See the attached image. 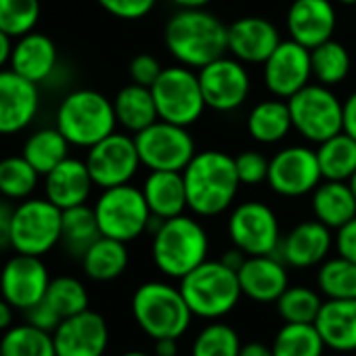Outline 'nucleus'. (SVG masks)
Wrapping results in <instances>:
<instances>
[{"label": "nucleus", "mask_w": 356, "mask_h": 356, "mask_svg": "<svg viewBox=\"0 0 356 356\" xmlns=\"http://www.w3.org/2000/svg\"><path fill=\"white\" fill-rule=\"evenodd\" d=\"M163 42L181 65L202 70L229 53V26L206 9H181L165 24Z\"/></svg>", "instance_id": "nucleus-1"}, {"label": "nucleus", "mask_w": 356, "mask_h": 356, "mask_svg": "<svg viewBox=\"0 0 356 356\" xmlns=\"http://www.w3.org/2000/svg\"><path fill=\"white\" fill-rule=\"evenodd\" d=\"M183 176L189 210L204 218L227 212L233 206L241 185L235 157L216 149L195 153L183 170Z\"/></svg>", "instance_id": "nucleus-2"}, {"label": "nucleus", "mask_w": 356, "mask_h": 356, "mask_svg": "<svg viewBox=\"0 0 356 356\" xmlns=\"http://www.w3.org/2000/svg\"><path fill=\"white\" fill-rule=\"evenodd\" d=\"M210 239L204 225L187 214L161 220L153 231L151 256L161 275L181 281L208 260Z\"/></svg>", "instance_id": "nucleus-3"}, {"label": "nucleus", "mask_w": 356, "mask_h": 356, "mask_svg": "<svg viewBox=\"0 0 356 356\" xmlns=\"http://www.w3.org/2000/svg\"><path fill=\"white\" fill-rule=\"evenodd\" d=\"M132 316L138 329L151 337H183L195 318L181 287L165 281H147L132 293Z\"/></svg>", "instance_id": "nucleus-4"}, {"label": "nucleus", "mask_w": 356, "mask_h": 356, "mask_svg": "<svg viewBox=\"0 0 356 356\" xmlns=\"http://www.w3.org/2000/svg\"><path fill=\"white\" fill-rule=\"evenodd\" d=\"M195 318L220 321L231 314L243 298L237 270L222 260H206L178 283Z\"/></svg>", "instance_id": "nucleus-5"}, {"label": "nucleus", "mask_w": 356, "mask_h": 356, "mask_svg": "<svg viewBox=\"0 0 356 356\" xmlns=\"http://www.w3.org/2000/svg\"><path fill=\"white\" fill-rule=\"evenodd\" d=\"M55 126L70 140V145L90 149L115 132L118 120L113 101L97 90L78 88L61 101Z\"/></svg>", "instance_id": "nucleus-6"}, {"label": "nucleus", "mask_w": 356, "mask_h": 356, "mask_svg": "<svg viewBox=\"0 0 356 356\" xmlns=\"http://www.w3.org/2000/svg\"><path fill=\"white\" fill-rule=\"evenodd\" d=\"M95 216L103 237L124 243H130L147 233L153 218L143 189H136L130 183L103 189L95 204Z\"/></svg>", "instance_id": "nucleus-7"}, {"label": "nucleus", "mask_w": 356, "mask_h": 356, "mask_svg": "<svg viewBox=\"0 0 356 356\" xmlns=\"http://www.w3.org/2000/svg\"><path fill=\"white\" fill-rule=\"evenodd\" d=\"M63 210L47 197H28L13 210L11 248L17 254L44 256L61 243Z\"/></svg>", "instance_id": "nucleus-8"}, {"label": "nucleus", "mask_w": 356, "mask_h": 356, "mask_svg": "<svg viewBox=\"0 0 356 356\" xmlns=\"http://www.w3.org/2000/svg\"><path fill=\"white\" fill-rule=\"evenodd\" d=\"M159 120L191 126L206 111V99L200 86V76L187 65L163 67L157 82L151 86Z\"/></svg>", "instance_id": "nucleus-9"}, {"label": "nucleus", "mask_w": 356, "mask_h": 356, "mask_svg": "<svg viewBox=\"0 0 356 356\" xmlns=\"http://www.w3.org/2000/svg\"><path fill=\"white\" fill-rule=\"evenodd\" d=\"M293 128L310 143H323L343 130V103L325 84H308L287 99Z\"/></svg>", "instance_id": "nucleus-10"}, {"label": "nucleus", "mask_w": 356, "mask_h": 356, "mask_svg": "<svg viewBox=\"0 0 356 356\" xmlns=\"http://www.w3.org/2000/svg\"><path fill=\"white\" fill-rule=\"evenodd\" d=\"M134 143L140 163L151 172L153 170L183 172L197 153L195 140L187 130V126L170 124L163 120H157L149 128L136 132Z\"/></svg>", "instance_id": "nucleus-11"}, {"label": "nucleus", "mask_w": 356, "mask_h": 356, "mask_svg": "<svg viewBox=\"0 0 356 356\" xmlns=\"http://www.w3.org/2000/svg\"><path fill=\"white\" fill-rule=\"evenodd\" d=\"M229 239L248 256L277 254L281 245V227L277 214L262 202L239 204L229 216Z\"/></svg>", "instance_id": "nucleus-12"}, {"label": "nucleus", "mask_w": 356, "mask_h": 356, "mask_svg": "<svg viewBox=\"0 0 356 356\" xmlns=\"http://www.w3.org/2000/svg\"><path fill=\"white\" fill-rule=\"evenodd\" d=\"M84 161L90 170L95 187L99 189L128 185L143 165L134 136L124 132H113L92 145Z\"/></svg>", "instance_id": "nucleus-13"}, {"label": "nucleus", "mask_w": 356, "mask_h": 356, "mask_svg": "<svg viewBox=\"0 0 356 356\" xmlns=\"http://www.w3.org/2000/svg\"><path fill=\"white\" fill-rule=\"evenodd\" d=\"M323 181L316 151L291 145L277 151L268 163L266 183L281 197H302L312 193Z\"/></svg>", "instance_id": "nucleus-14"}, {"label": "nucleus", "mask_w": 356, "mask_h": 356, "mask_svg": "<svg viewBox=\"0 0 356 356\" xmlns=\"http://www.w3.org/2000/svg\"><path fill=\"white\" fill-rule=\"evenodd\" d=\"M197 76L206 105L214 111H235L245 103L250 95V74L245 65L235 57L225 55L204 65Z\"/></svg>", "instance_id": "nucleus-15"}, {"label": "nucleus", "mask_w": 356, "mask_h": 356, "mask_svg": "<svg viewBox=\"0 0 356 356\" xmlns=\"http://www.w3.org/2000/svg\"><path fill=\"white\" fill-rule=\"evenodd\" d=\"M51 277L40 256L17 254L9 258L0 270V296L15 310H28L44 300Z\"/></svg>", "instance_id": "nucleus-16"}, {"label": "nucleus", "mask_w": 356, "mask_h": 356, "mask_svg": "<svg viewBox=\"0 0 356 356\" xmlns=\"http://www.w3.org/2000/svg\"><path fill=\"white\" fill-rule=\"evenodd\" d=\"M264 86L273 97L289 99L304 86H308L312 78L310 49L302 47L296 40H281L275 53L262 63Z\"/></svg>", "instance_id": "nucleus-17"}, {"label": "nucleus", "mask_w": 356, "mask_h": 356, "mask_svg": "<svg viewBox=\"0 0 356 356\" xmlns=\"http://www.w3.org/2000/svg\"><path fill=\"white\" fill-rule=\"evenodd\" d=\"M40 107L36 82L19 76L11 67L0 70V136L26 130Z\"/></svg>", "instance_id": "nucleus-18"}, {"label": "nucleus", "mask_w": 356, "mask_h": 356, "mask_svg": "<svg viewBox=\"0 0 356 356\" xmlns=\"http://www.w3.org/2000/svg\"><path fill=\"white\" fill-rule=\"evenodd\" d=\"M53 339L57 356H103L109 346V327L103 314L88 308L63 318Z\"/></svg>", "instance_id": "nucleus-19"}, {"label": "nucleus", "mask_w": 356, "mask_h": 356, "mask_svg": "<svg viewBox=\"0 0 356 356\" xmlns=\"http://www.w3.org/2000/svg\"><path fill=\"white\" fill-rule=\"evenodd\" d=\"M333 248L331 229L321 220H306L296 225L279 245L277 256L291 268L321 266Z\"/></svg>", "instance_id": "nucleus-20"}, {"label": "nucleus", "mask_w": 356, "mask_h": 356, "mask_svg": "<svg viewBox=\"0 0 356 356\" xmlns=\"http://www.w3.org/2000/svg\"><path fill=\"white\" fill-rule=\"evenodd\" d=\"M237 277L243 296L258 304H275L289 287L287 264L277 254L248 256Z\"/></svg>", "instance_id": "nucleus-21"}, {"label": "nucleus", "mask_w": 356, "mask_h": 356, "mask_svg": "<svg viewBox=\"0 0 356 356\" xmlns=\"http://www.w3.org/2000/svg\"><path fill=\"white\" fill-rule=\"evenodd\" d=\"M337 26L331 0H293L287 9V32L291 40L314 49L333 38Z\"/></svg>", "instance_id": "nucleus-22"}, {"label": "nucleus", "mask_w": 356, "mask_h": 356, "mask_svg": "<svg viewBox=\"0 0 356 356\" xmlns=\"http://www.w3.org/2000/svg\"><path fill=\"white\" fill-rule=\"evenodd\" d=\"M44 178V197L61 210H70L88 202L95 181L84 159L67 157Z\"/></svg>", "instance_id": "nucleus-23"}, {"label": "nucleus", "mask_w": 356, "mask_h": 356, "mask_svg": "<svg viewBox=\"0 0 356 356\" xmlns=\"http://www.w3.org/2000/svg\"><path fill=\"white\" fill-rule=\"evenodd\" d=\"M279 44V30L264 17H241L229 26V53L241 63L262 65Z\"/></svg>", "instance_id": "nucleus-24"}, {"label": "nucleus", "mask_w": 356, "mask_h": 356, "mask_svg": "<svg viewBox=\"0 0 356 356\" xmlns=\"http://www.w3.org/2000/svg\"><path fill=\"white\" fill-rule=\"evenodd\" d=\"M59 61L57 44L40 32H30L13 42L11 63L9 67L30 82L42 84L47 82Z\"/></svg>", "instance_id": "nucleus-25"}, {"label": "nucleus", "mask_w": 356, "mask_h": 356, "mask_svg": "<svg viewBox=\"0 0 356 356\" xmlns=\"http://www.w3.org/2000/svg\"><path fill=\"white\" fill-rule=\"evenodd\" d=\"M314 327L327 350L356 354V300H325Z\"/></svg>", "instance_id": "nucleus-26"}, {"label": "nucleus", "mask_w": 356, "mask_h": 356, "mask_svg": "<svg viewBox=\"0 0 356 356\" xmlns=\"http://www.w3.org/2000/svg\"><path fill=\"white\" fill-rule=\"evenodd\" d=\"M143 195L147 200L151 214L161 220L181 216L189 208L183 172H172V170L149 172L143 185Z\"/></svg>", "instance_id": "nucleus-27"}, {"label": "nucleus", "mask_w": 356, "mask_h": 356, "mask_svg": "<svg viewBox=\"0 0 356 356\" xmlns=\"http://www.w3.org/2000/svg\"><path fill=\"white\" fill-rule=\"evenodd\" d=\"M312 214L331 231L356 216V195L346 181H321L312 191Z\"/></svg>", "instance_id": "nucleus-28"}, {"label": "nucleus", "mask_w": 356, "mask_h": 356, "mask_svg": "<svg viewBox=\"0 0 356 356\" xmlns=\"http://www.w3.org/2000/svg\"><path fill=\"white\" fill-rule=\"evenodd\" d=\"M113 111H115V120L118 124L136 134L145 128H149L151 124H155L159 120L157 113V105L153 99V92L149 86H140V84H128L124 86L115 99H113Z\"/></svg>", "instance_id": "nucleus-29"}, {"label": "nucleus", "mask_w": 356, "mask_h": 356, "mask_svg": "<svg viewBox=\"0 0 356 356\" xmlns=\"http://www.w3.org/2000/svg\"><path fill=\"white\" fill-rule=\"evenodd\" d=\"M80 260L88 279L97 283H109L124 275V270L128 268L130 256H128V248L124 241L101 235Z\"/></svg>", "instance_id": "nucleus-30"}, {"label": "nucleus", "mask_w": 356, "mask_h": 356, "mask_svg": "<svg viewBox=\"0 0 356 356\" xmlns=\"http://www.w3.org/2000/svg\"><path fill=\"white\" fill-rule=\"evenodd\" d=\"M293 128L289 105L285 99H266L260 101L248 115V132L256 143L275 145L281 143Z\"/></svg>", "instance_id": "nucleus-31"}, {"label": "nucleus", "mask_w": 356, "mask_h": 356, "mask_svg": "<svg viewBox=\"0 0 356 356\" xmlns=\"http://www.w3.org/2000/svg\"><path fill=\"white\" fill-rule=\"evenodd\" d=\"M70 140L61 134V130L55 128H40L34 130L24 147L22 155L38 170L40 176L49 174L53 168H57L63 159L70 157Z\"/></svg>", "instance_id": "nucleus-32"}, {"label": "nucleus", "mask_w": 356, "mask_h": 356, "mask_svg": "<svg viewBox=\"0 0 356 356\" xmlns=\"http://www.w3.org/2000/svg\"><path fill=\"white\" fill-rule=\"evenodd\" d=\"M323 181H350L356 172V138L343 130L323 143L316 149Z\"/></svg>", "instance_id": "nucleus-33"}, {"label": "nucleus", "mask_w": 356, "mask_h": 356, "mask_svg": "<svg viewBox=\"0 0 356 356\" xmlns=\"http://www.w3.org/2000/svg\"><path fill=\"white\" fill-rule=\"evenodd\" d=\"M99 237H101V229L95 216V208H88L86 204H82V206L63 210L61 243L74 258H82L86 250Z\"/></svg>", "instance_id": "nucleus-34"}, {"label": "nucleus", "mask_w": 356, "mask_h": 356, "mask_svg": "<svg viewBox=\"0 0 356 356\" xmlns=\"http://www.w3.org/2000/svg\"><path fill=\"white\" fill-rule=\"evenodd\" d=\"M270 348L273 356H323L327 350L314 323H283Z\"/></svg>", "instance_id": "nucleus-35"}, {"label": "nucleus", "mask_w": 356, "mask_h": 356, "mask_svg": "<svg viewBox=\"0 0 356 356\" xmlns=\"http://www.w3.org/2000/svg\"><path fill=\"white\" fill-rule=\"evenodd\" d=\"M38 181V170L24 155H9L0 159V197L9 202H24L34 195Z\"/></svg>", "instance_id": "nucleus-36"}, {"label": "nucleus", "mask_w": 356, "mask_h": 356, "mask_svg": "<svg viewBox=\"0 0 356 356\" xmlns=\"http://www.w3.org/2000/svg\"><path fill=\"white\" fill-rule=\"evenodd\" d=\"M316 287L325 300H356V262L339 254L327 258L318 266Z\"/></svg>", "instance_id": "nucleus-37"}, {"label": "nucleus", "mask_w": 356, "mask_h": 356, "mask_svg": "<svg viewBox=\"0 0 356 356\" xmlns=\"http://www.w3.org/2000/svg\"><path fill=\"white\" fill-rule=\"evenodd\" d=\"M0 356H57L53 333L30 323L11 327L0 339Z\"/></svg>", "instance_id": "nucleus-38"}, {"label": "nucleus", "mask_w": 356, "mask_h": 356, "mask_svg": "<svg viewBox=\"0 0 356 356\" xmlns=\"http://www.w3.org/2000/svg\"><path fill=\"white\" fill-rule=\"evenodd\" d=\"M310 63H312V76L318 80V84L335 86L348 78L352 59L348 49L331 38L310 49Z\"/></svg>", "instance_id": "nucleus-39"}, {"label": "nucleus", "mask_w": 356, "mask_h": 356, "mask_svg": "<svg viewBox=\"0 0 356 356\" xmlns=\"http://www.w3.org/2000/svg\"><path fill=\"white\" fill-rule=\"evenodd\" d=\"M325 298L318 289L306 285H289L275 302L283 323H314Z\"/></svg>", "instance_id": "nucleus-40"}, {"label": "nucleus", "mask_w": 356, "mask_h": 356, "mask_svg": "<svg viewBox=\"0 0 356 356\" xmlns=\"http://www.w3.org/2000/svg\"><path fill=\"white\" fill-rule=\"evenodd\" d=\"M241 337L229 323L210 321L193 339L191 356H239Z\"/></svg>", "instance_id": "nucleus-41"}, {"label": "nucleus", "mask_w": 356, "mask_h": 356, "mask_svg": "<svg viewBox=\"0 0 356 356\" xmlns=\"http://www.w3.org/2000/svg\"><path fill=\"white\" fill-rule=\"evenodd\" d=\"M44 300L61 318H70L74 314L88 310V291L84 283L70 275L51 279Z\"/></svg>", "instance_id": "nucleus-42"}, {"label": "nucleus", "mask_w": 356, "mask_h": 356, "mask_svg": "<svg viewBox=\"0 0 356 356\" xmlns=\"http://www.w3.org/2000/svg\"><path fill=\"white\" fill-rule=\"evenodd\" d=\"M40 19V0H0V30L13 40L34 32Z\"/></svg>", "instance_id": "nucleus-43"}, {"label": "nucleus", "mask_w": 356, "mask_h": 356, "mask_svg": "<svg viewBox=\"0 0 356 356\" xmlns=\"http://www.w3.org/2000/svg\"><path fill=\"white\" fill-rule=\"evenodd\" d=\"M268 163L270 159H266L260 151L248 149L243 153H239L235 157V165H237V176L241 185H260L268 178Z\"/></svg>", "instance_id": "nucleus-44"}, {"label": "nucleus", "mask_w": 356, "mask_h": 356, "mask_svg": "<svg viewBox=\"0 0 356 356\" xmlns=\"http://www.w3.org/2000/svg\"><path fill=\"white\" fill-rule=\"evenodd\" d=\"M97 3L113 17L134 22L147 17L155 9L157 0H97Z\"/></svg>", "instance_id": "nucleus-45"}, {"label": "nucleus", "mask_w": 356, "mask_h": 356, "mask_svg": "<svg viewBox=\"0 0 356 356\" xmlns=\"http://www.w3.org/2000/svg\"><path fill=\"white\" fill-rule=\"evenodd\" d=\"M128 72H130V78H132L134 84H140V86H149L151 88L157 82V78L161 76L163 67L159 65V61L153 55L143 53V55H136L130 61Z\"/></svg>", "instance_id": "nucleus-46"}, {"label": "nucleus", "mask_w": 356, "mask_h": 356, "mask_svg": "<svg viewBox=\"0 0 356 356\" xmlns=\"http://www.w3.org/2000/svg\"><path fill=\"white\" fill-rule=\"evenodd\" d=\"M24 316H26V323L42 329V331H49V333H55V329L61 325V316L53 310V306L47 302V300H40L38 304L30 306L28 310H24Z\"/></svg>", "instance_id": "nucleus-47"}, {"label": "nucleus", "mask_w": 356, "mask_h": 356, "mask_svg": "<svg viewBox=\"0 0 356 356\" xmlns=\"http://www.w3.org/2000/svg\"><path fill=\"white\" fill-rule=\"evenodd\" d=\"M335 248L339 256L356 262V216L350 222H346L341 229H337Z\"/></svg>", "instance_id": "nucleus-48"}, {"label": "nucleus", "mask_w": 356, "mask_h": 356, "mask_svg": "<svg viewBox=\"0 0 356 356\" xmlns=\"http://www.w3.org/2000/svg\"><path fill=\"white\" fill-rule=\"evenodd\" d=\"M13 210H15V206H11L7 202H0V252L11 248Z\"/></svg>", "instance_id": "nucleus-49"}, {"label": "nucleus", "mask_w": 356, "mask_h": 356, "mask_svg": "<svg viewBox=\"0 0 356 356\" xmlns=\"http://www.w3.org/2000/svg\"><path fill=\"white\" fill-rule=\"evenodd\" d=\"M343 132L356 138V90L343 101Z\"/></svg>", "instance_id": "nucleus-50"}, {"label": "nucleus", "mask_w": 356, "mask_h": 356, "mask_svg": "<svg viewBox=\"0 0 356 356\" xmlns=\"http://www.w3.org/2000/svg\"><path fill=\"white\" fill-rule=\"evenodd\" d=\"M239 356H273V348L266 341L260 339H252V341H243Z\"/></svg>", "instance_id": "nucleus-51"}, {"label": "nucleus", "mask_w": 356, "mask_h": 356, "mask_svg": "<svg viewBox=\"0 0 356 356\" xmlns=\"http://www.w3.org/2000/svg\"><path fill=\"white\" fill-rule=\"evenodd\" d=\"M153 356H178V339L174 337H161L153 339Z\"/></svg>", "instance_id": "nucleus-52"}, {"label": "nucleus", "mask_w": 356, "mask_h": 356, "mask_svg": "<svg viewBox=\"0 0 356 356\" xmlns=\"http://www.w3.org/2000/svg\"><path fill=\"white\" fill-rule=\"evenodd\" d=\"M11 53H13V38L0 30V70H5L11 63Z\"/></svg>", "instance_id": "nucleus-53"}, {"label": "nucleus", "mask_w": 356, "mask_h": 356, "mask_svg": "<svg viewBox=\"0 0 356 356\" xmlns=\"http://www.w3.org/2000/svg\"><path fill=\"white\" fill-rule=\"evenodd\" d=\"M245 258H248V254H243L239 248H235V245H233L231 250H227V252L222 254V258H220V260H222L229 268L239 270V268H241V264L245 262Z\"/></svg>", "instance_id": "nucleus-54"}, {"label": "nucleus", "mask_w": 356, "mask_h": 356, "mask_svg": "<svg viewBox=\"0 0 356 356\" xmlns=\"http://www.w3.org/2000/svg\"><path fill=\"white\" fill-rule=\"evenodd\" d=\"M13 310L15 308L5 298H0V331L11 329V325H13Z\"/></svg>", "instance_id": "nucleus-55"}, {"label": "nucleus", "mask_w": 356, "mask_h": 356, "mask_svg": "<svg viewBox=\"0 0 356 356\" xmlns=\"http://www.w3.org/2000/svg\"><path fill=\"white\" fill-rule=\"evenodd\" d=\"M178 9H206L212 0H172Z\"/></svg>", "instance_id": "nucleus-56"}, {"label": "nucleus", "mask_w": 356, "mask_h": 356, "mask_svg": "<svg viewBox=\"0 0 356 356\" xmlns=\"http://www.w3.org/2000/svg\"><path fill=\"white\" fill-rule=\"evenodd\" d=\"M122 356H153V354H147V352H140V350H130V352H124Z\"/></svg>", "instance_id": "nucleus-57"}, {"label": "nucleus", "mask_w": 356, "mask_h": 356, "mask_svg": "<svg viewBox=\"0 0 356 356\" xmlns=\"http://www.w3.org/2000/svg\"><path fill=\"white\" fill-rule=\"evenodd\" d=\"M348 183H350V187H352V191H354V195H356V172H354V176L350 178Z\"/></svg>", "instance_id": "nucleus-58"}, {"label": "nucleus", "mask_w": 356, "mask_h": 356, "mask_svg": "<svg viewBox=\"0 0 356 356\" xmlns=\"http://www.w3.org/2000/svg\"><path fill=\"white\" fill-rule=\"evenodd\" d=\"M337 3H341V5H356V0H337Z\"/></svg>", "instance_id": "nucleus-59"}, {"label": "nucleus", "mask_w": 356, "mask_h": 356, "mask_svg": "<svg viewBox=\"0 0 356 356\" xmlns=\"http://www.w3.org/2000/svg\"><path fill=\"white\" fill-rule=\"evenodd\" d=\"M341 356H356V354H341Z\"/></svg>", "instance_id": "nucleus-60"}, {"label": "nucleus", "mask_w": 356, "mask_h": 356, "mask_svg": "<svg viewBox=\"0 0 356 356\" xmlns=\"http://www.w3.org/2000/svg\"><path fill=\"white\" fill-rule=\"evenodd\" d=\"M178 356H181V354H178ZM189 356H191V354H189Z\"/></svg>", "instance_id": "nucleus-61"}]
</instances>
